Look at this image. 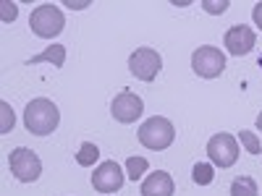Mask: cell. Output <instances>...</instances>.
Segmentation results:
<instances>
[{"instance_id": "obj_5", "label": "cell", "mask_w": 262, "mask_h": 196, "mask_svg": "<svg viewBox=\"0 0 262 196\" xmlns=\"http://www.w3.org/2000/svg\"><path fill=\"white\" fill-rule=\"evenodd\" d=\"M226 68V55L212 47V45H202L200 50L191 53V71L202 79H217Z\"/></svg>"}, {"instance_id": "obj_17", "label": "cell", "mask_w": 262, "mask_h": 196, "mask_svg": "<svg viewBox=\"0 0 262 196\" xmlns=\"http://www.w3.org/2000/svg\"><path fill=\"white\" fill-rule=\"evenodd\" d=\"M238 141H242V146L249 152V155H259L262 152V144H259L257 134H252V131H242V134H238Z\"/></svg>"}, {"instance_id": "obj_13", "label": "cell", "mask_w": 262, "mask_h": 196, "mask_svg": "<svg viewBox=\"0 0 262 196\" xmlns=\"http://www.w3.org/2000/svg\"><path fill=\"white\" fill-rule=\"evenodd\" d=\"M231 196H257V183L249 176H238L231 183Z\"/></svg>"}, {"instance_id": "obj_16", "label": "cell", "mask_w": 262, "mask_h": 196, "mask_svg": "<svg viewBox=\"0 0 262 196\" xmlns=\"http://www.w3.org/2000/svg\"><path fill=\"white\" fill-rule=\"evenodd\" d=\"M147 160L144 157H128L126 160V176L131 178V181H139L142 176H144V173H147Z\"/></svg>"}, {"instance_id": "obj_2", "label": "cell", "mask_w": 262, "mask_h": 196, "mask_svg": "<svg viewBox=\"0 0 262 196\" xmlns=\"http://www.w3.org/2000/svg\"><path fill=\"white\" fill-rule=\"evenodd\" d=\"M173 139H176V128H173V123L168 118H149L139 126V141L142 146L152 149V152H163L173 144Z\"/></svg>"}, {"instance_id": "obj_11", "label": "cell", "mask_w": 262, "mask_h": 196, "mask_svg": "<svg viewBox=\"0 0 262 196\" xmlns=\"http://www.w3.org/2000/svg\"><path fill=\"white\" fill-rule=\"evenodd\" d=\"M173 191H176V186L165 170H155L142 183V196H173Z\"/></svg>"}, {"instance_id": "obj_14", "label": "cell", "mask_w": 262, "mask_h": 196, "mask_svg": "<svg viewBox=\"0 0 262 196\" xmlns=\"http://www.w3.org/2000/svg\"><path fill=\"white\" fill-rule=\"evenodd\" d=\"M97 157H100V149H97V144H92V141H84V144L79 146L76 162H79L81 167H90V165H95V162H97Z\"/></svg>"}, {"instance_id": "obj_21", "label": "cell", "mask_w": 262, "mask_h": 196, "mask_svg": "<svg viewBox=\"0 0 262 196\" xmlns=\"http://www.w3.org/2000/svg\"><path fill=\"white\" fill-rule=\"evenodd\" d=\"M252 18H254L257 29H262V3H257V6H254V11H252Z\"/></svg>"}, {"instance_id": "obj_18", "label": "cell", "mask_w": 262, "mask_h": 196, "mask_svg": "<svg viewBox=\"0 0 262 196\" xmlns=\"http://www.w3.org/2000/svg\"><path fill=\"white\" fill-rule=\"evenodd\" d=\"M228 6H231L228 0H221V3H212V0H202V8H205L207 13H212V16H217V13H223V11H226Z\"/></svg>"}, {"instance_id": "obj_10", "label": "cell", "mask_w": 262, "mask_h": 196, "mask_svg": "<svg viewBox=\"0 0 262 196\" xmlns=\"http://www.w3.org/2000/svg\"><path fill=\"white\" fill-rule=\"evenodd\" d=\"M254 42H257L254 29H249V27H244V24L231 27V29L226 32V37H223V45H226V50H228L231 55H247V53H252V50H254Z\"/></svg>"}, {"instance_id": "obj_23", "label": "cell", "mask_w": 262, "mask_h": 196, "mask_svg": "<svg viewBox=\"0 0 262 196\" xmlns=\"http://www.w3.org/2000/svg\"><path fill=\"white\" fill-rule=\"evenodd\" d=\"M257 128H259V131H262V113H259V115H257Z\"/></svg>"}, {"instance_id": "obj_22", "label": "cell", "mask_w": 262, "mask_h": 196, "mask_svg": "<svg viewBox=\"0 0 262 196\" xmlns=\"http://www.w3.org/2000/svg\"><path fill=\"white\" fill-rule=\"evenodd\" d=\"M66 6H69V8H76V11H79V8H86L90 3H71V0H69V3H66Z\"/></svg>"}, {"instance_id": "obj_4", "label": "cell", "mask_w": 262, "mask_h": 196, "mask_svg": "<svg viewBox=\"0 0 262 196\" xmlns=\"http://www.w3.org/2000/svg\"><path fill=\"white\" fill-rule=\"evenodd\" d=\"M8 167H11V173L21 183H34L42 176L39 157L34 155L32 149H27V146H18V149L11 152V155H8Z\"/></svg>"}, {"instance_id": "obj_20", "label": "cell", "mask_w": 262, "mask_h": 196, "mask_svg": "<svg viewBox=\"0 0 262 196\" xmlns=\"http://www.w3.org/2000/svg\"><path fill=\"white\" fill-rule=\"evenodd\" d=\"M0 8H3V21H13L16 18V3H11V0H3V3H0Z\"/></svg>"}, {"instance_id": "obj_3", "label": "cell", "mask_w": 262, "mask_h": 196, "mask_svg": "<svg viewBox=\"0 0 262 196\" xmlns=\"http://www.w3.org/2000/svg\"><path fill=\"white\" fill-rule=\"evenodd\" d=\"M29 27H32V32H34L37 37L53 39V37H58V34L63 32V27H66L63 11L55 8V6H50V3L39 6V8H34L32 16H29Z\"/></svg>"}, {"instance_id": "obj_15", "label": "cell", "mask_w": 262, "mask_h": 196, "mask_svg": "<svg viewBox=\"0 0 262 196\" xmlns=\"http://www.w3.org/2000/svg\"><path fill=\"white\" fill-rule=\"evenodd\" d=\"M212 178H215L212 165H207V162H196V165H194V170H191V181H194L196 186H210Z\"/></svg>"}, {"instance_id": "obj_12", "label": "cell", "mask_w": 262, "mask_h": 196, "mask_svg": "<svg viewBox=\"0 0 262 196\" xmlns=\"http://www.w3.org/2000/svg\"><path fill=\"white\" fill-rule=\"evenodd\" d=\"M27 63H29V65H32V63H53L55 68H60V65L66 63V47H63V45H53V47H48L45 53L29 58Z\"/></svg>"}, {"instance_id": "obj_7", "label": "cell", "mask_w": 262, "mask_h": 196, "mask_svg": "<svg viewBox=\"0 0 262 196\" xmlns=\"http://www.w3.org/2000/svg\"><path fill=\"white\" fill-rule=\"evenodd\" d=\"M207 155L212 160V165L217 167H231L238 160V141L231 134H215L207 141Z\"/></svg>"}, {"instance_id": "obj_6", "label": "cell", "mask_w": 262, "mask_h": 196, "mask_svg": "<svg viewBox=\"0 0 262 196\" xmlns=\"http://www.w3.org/2000/svg\"><path fill=\"white\" fill-rule=\"evenodd\" d=\"M128 71L134 74L137 79H142V81H155L158 74L163 71V58H160L158 50H152V47H139L128 58Z\"/></svg>"}, {"instance_id": "obj_19", "label": "cell", "mask_w": 262, "mask_h": 196, "mask_svg": "<svg viewBox=\"0 0 262 196\" xmlns=\"http://www.w3.org/2000/svg\"><path fill=\"white\" fill-rule=\"evenodd\" d=\"M0 107H3V128H0V131H3V134H8V128L13 126V110H11L8 102H3Z\"/></svg>"}, {"instance_id": "obj_1", "label": "cell", "mask_w": 262, "mask_h": 196, "mask_svg": "<svg viewBox=\"0 0 262 196\" xmlns=\"http://www.w3.org/2000/svg\"><path fill=\"white\" fill-rule=\"evenodd\" d=\"M60 123V113H58V107L55 102H50L48 97H37L27 105V110H24V126L29 134L34 136H48L53 134V131L58 128Z\"/></svg>"}, {"instance_id": "obj_8", "label": "cell", "mask_w": 262, "mask_h": 196, "mask_svg": "<svg viewBox=\"0 0 262 196\" xmlns=\"http://www.w3.org/2000/svg\"><path fill=\"white\" fill-rule=\"evenodd\" d=\"M123 170L116 160H105L97 165L95 176H92V188L100 191V193H116L121 186H123Z\"/></svg>"}, {"instance_id": "obj_9", "label": "cell", "mask_w": 262, "mask_h": 196, "mask_svg": "<svg viewBox=\"0 0 262 196\" xmlns=\"http://www.w3.org/2000/svg\"><path fill=\"white\" fill-rule=\"evenodd\" d=\"M111 113L118 123H137L144 113V102L134 92H121L111 105Z\"/></svg>"}]
</instances>
